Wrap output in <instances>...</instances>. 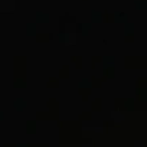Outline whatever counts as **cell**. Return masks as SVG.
<instances>
[]
</instances>
